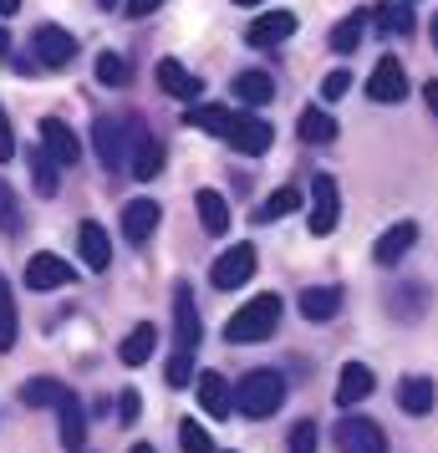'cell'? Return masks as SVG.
Here are the masks:
<instances>
[{
	"instance_id": "obj_18",
	"label": "cell",
	"mask_w": 438,
	"mask_h": 453,
	"mask_svg": "<svg viewBox=\"0 0 438 453\" xmlns=\"http://www.w3.org/2000/svg\"><path fill=\"white\" fill-rule=\"evenodd\" d=\"M194 392H199V408H204L209 418H230L234 412L230 382H225L219 372H199V377H194Z\"/></svg>"
},
{
	"instance_id": "obj_29",
	"label": "cell",
	"mask_w": 438,
	"mask_h": 453,
	"mask_svg": "<svg viewBox=\"0 0 438 453\" xmlns=\"http://www.w3.org/2000/svg\"><path fill=\"white\" fill-rule=\"evenodd\" d=\"M230 92H234V103H271L275 82L265 77V72H240V77L230 82Z\"/></svg>"
},
{
	"instance_id": "obj_26",
	"label": "cell",
	"mask_w": 438,
	"mask_h": 453,
	"mask_svg": "<svg viewBox=\"0 0 438 453\" xmlns=\"http://www.w3.org/2000/svg\"><path fill=\"white\" fill-rule=\"evenodd\" d=\"M194 209H199V225H204L209 234H225V229H230V204H225L214 188H199V194H194Z\"/></svg>"
},
{
	"instance_id": "obj_47",
	"label": "cell",
	"mask_w": 438,
	"mask_h": 453,
	"mask_svg": "<svg viewBox=\"0 0 438 453\" xmlns=\"http://www.w3.org/2000/svg\"><path fill=\"white\" fill-rule=\"evenodd\" d=\"M127 453H153V449H148V443H133V449H127Z\"/></svg>"
},
{
	"instance_id": "obj_20",
	"label": "cell",
	"mask_w": 438,
	"mask_h": 453,
	"mask_svg": "<svg viewBox=\"0 0 438 453\" xmlns=\"http://www.w3.org/2000/svg\"><path fill=\"white\" fill-rule=\"evenodd\" d=\"M158 87H164L168 97H179V103H199L204 97V82L184 62H158Z\"/></svg>"
},
{
	"instance_id": "obj_45",
	"label": "cell",
	"mask_w": 438,
	"mask_h": 453,
	"mask_svg": "<svg viewBox=\"0 0 438 453\" xmlns=\"http://www.w3.org/2000/svg\"><path fill=\"white\" fill-rule=\"evenodd\" d=\"M21 11V0H0V16H16Z\"/></svg>"
},
{
	"instance_id": "obj_27",
	"label": "cell",
	"mask_w": 438,
	"mask_h": 453,
	"mask_svg": "<svg viewBox=\"0 0 438 453\" xmlns=\"http://www.w3.org/2000/svg\"><path fill=\"white\" fill-rule=\"evenodd\" d=\"M367 21H373L382 36H413V5H403V0H397V5H377Z\"/></svg>"
},
{
	"instance_id": "obj_21",
	"label": "cell",
	"mask_w": 438,
	"mask_h": 453,
	"mask_svg": "<svg viewBox=\"0 0 438 453\" xmlns=\"http://www.w3.org/2000/svg\"><path fill=\"white\" fill-rule=\"evenodd\" d=\"M362 397H373V367L367 362H347L342 377H336V403L342 408H357Z\"/></svg>"
},
{
	"instance_id": "obj_19",
	"label": "cell",
	"mask_w": 438,
	"mask_h": 453,
	"mask_svg": "<svg viewBox=\"0 0 438 453\" xmlns=\"http://www.w3.org/2000/svg\"><path fill=\"white\" fill-rule=\"evenodd\" d=\"M77 255H82V265L92 270V275H103V270L112 265V245H107V229L87 219V225L77 229Z\"/></svg>"
},
{
	"instance_id": "obj_44",
	"label": "cell",
	"mask_w": 438,
	"mask_h": 453,
	"mask_svg": "<svg viewBox=\"0 0 438 453\" xmlns=\"http://www.w3.org/2000/svg\"><path fill=\"white\" fill-rule=\"evenodd\" d=\"M423 103L434 107V118H438V82H428V87H423Z\"/></svg>"
},
{
	"instance_id": "obj_50",
	"label": "cell",
	"mask_w": 438,
	"mask_h": 453,
	"mask_svg": "<svg viewBox=\"0 0 438 453\" xmlns=\"http://www.w3.org/2000/svg\"><path fill=\"white\" fill-rule=\"evenodd\" d=\"M403 5H418V0H403Z\"/></svg>"
},
{
	"instance_id": "obj_10",
	"label": "cell",
	"mask_w": 438,
	"mask_h": 453,
	"mask_svg": "<svg viewBox=\"0 0 438 453\" xmlns=\"http://www.w3.org/2000/svg\"><path fill=\"white\" fill-rule=\"evenodd\" d=\"M271 123L265 118H250V112H234V123H230V133H225V143L234 148V153H250V158H260L265 148H271Z\"/></svg>"
},
{
	"instance_id": "obj_11",
	"label": "cell",
	"mask_w": 438,
	"mask_h": 453,
	"mask_svg": "<svg viewBox=\"0 0 438 453\" xmlns=\"http://www.w3.org/2000/svg\"><path fill=\"white\" fill-rule=\"evenodd\" d=\"M296 26H301V21H296V11H265L260 21H250V26H245V42L265 51V46L291 42V36H296Z\"/></svg>"
},
{
	"instance_id": "obj_12",
	"label": "cell",
	"mask_w": 438,
	"mask_h": 453,
	"mask_svg": "<svg viewBox=\"0 0 438 453\" xmlns=\"http://www.w3.org/2000/svg\"><path fill=\"white\" fill-rule=\"evenodd\" d=\"M77 280V265H66L62 255H31L26 260V286L31 290H57Z\"/></svg>"
},
{
	"instance_id": "obj_15",
	"label": "cell",
	"mask_w": 438,
	"mask_h": 453,
	"mask_svg": "<svg viewBox=\"0 0 438 453\" xmlns=\"http://www.w3.org/2000/svg\"><path fill=\"white\" fill-rule=\"evenodd\" d=\"M413 245H418V225H413V219H397V225H388L382 234H377L373 260H377V265H397Z\"/></svg>"
},
{
	"instance_id": "obj_40",
	"label": "cell",
	"mask_w": 438,
	"mask_h": 453,
	"mask_svg": "<svg viewBox=\"0 0 438 453\" xmlns=\"http://www.w3.org/2000/svg\"><path fill=\"white\" fill-rule=\"evenodd\" d=\"M347 87H352V77H347V72L336 66V72H327V77H321V97H327V103H336V97H342Z\"/></svg>"
},
{
	"instance_id": "obj_33",
	"label": "cell",
	"mask_w": 438,
	"mask_h": 453,
	"mask_svg": "<svg viewBox=\"0 0 438 453\" xmlns=\"http://www.w3.org/2000/svg\"><path fill=\"white\" fill-rule=\"evenodd\" d=\"M362 26H367V16H347V21L332 26V51L336 57H352L357 46H362Z\"/></svg>"
},
{
	"instance_id": "obj_28",
	"label": "cell",
	"mask_w": 438,
	"mask_h": 453,
	"mask_svg": "<svg viewBox=\"0 0 438 453\" xmlns=\"http://www.w3.org/2000/svg\"><path fill=\"white\" fill-rule=\"evenodd\" d=\"M230 123H234V112L230 107H219V103H209V107H188V127H199V133H214V138H225L230 133Z\"/></svg>"
},
{
	"instance_id": "obj_7",
	"label": "cell",
	"mask_w": 438,
	"mask_h": 453,
	"mask_svg": "<svg viewBox=\"0 0 438 453\" xmlns=\"http://www.w3.org/2000/svg\"><path fill=\"white\" fill-rule=\"evenodd\" d=\"M51 408H57L62 449H66V453H82V449H87V408H82V397H77L72 388H62V397H57Z\"/></svg>"
},
{
	"instance_id": "obj_9",
	"label": "cell",
	"mask_w": 438,
	"mask_h": 453,
	"mask_svg": "<svg viewBox=\"0 0 438 453\" xmlns=\"http://www.w3.org/2000/svg\"><path fill=\"white\" fill-rule=\"evenodd\" d=\"M342 219V194H336L332 173H316L311 179V234H332Z\"/></svg>"
},
{
	"instance_id": "obj_17",
	"label": "cell",
	"mask_w": 438,
	"mask_h": 453,
	"mask_svg": "<svg viewBox=\"0 0 438 453\" xmlns=\"http://www.w3.org/2000/svg\"><path fill=\"white\" fill-rule=\"evenodd\" d=\"M158 219H164L158 199H127V204H123V234L133 240V245H143L148 234L158 229Z\"/></svg>"
},
{
	"instance_id": "obj_32",
	"label": "cell",
	"mask_w": 438,
	"mask_h": 453,
	"mask_svg": "<svg viewBox=\"0 0 438 453\" xmlns=\"http://www.w3.org/2000/svg\"><path fill=\"white\" fill-rule=\"evenodd\" d=\"M16 336H21V321H16V301H11V286H5V275H0V351L16 347Z\"/></svg>"
},
{
	"instance_id": "obj_8",
	"label": "cell",
	"mask_w": 438,
	"mask_h": 453,
	"mask_svg": "<svg viewBox=\"0 0 438 453\" xmlns=\"http://www.w3.org/2000/svg\"><path fill=\"white\" fill-rule=\"evenodd\" d=\"M367 97L382 103V107H397L403 97H408V72H403L397 57H382V62L373 66V77H367Z\"/></svg>"
},
{
	"instance_id": "obj_37",
	"label": "cell",
	"mask_w": 438,
	"mask_h": 453,
	"mask_svg": "<svg viewBox=\"0 0 438 453\" xmlns=\"http://www.w3.org/2000/svg\"><path fill=\"white\" fill-rule=\"evenodd\" d=\"M0 234H21V204L5 184H0Z\"/></svg>"
},
{
	"instance_id": "obj_48",
	"label": "cell",
	"mask_w": 438,
	"mask_h": 453,
	"mask_svg": "<svg viewBox=\"0 0 438 453\" xmlns=\"http://www.w3.org/2000/svg\"><path fill=\"white\" fill-rule=\"evenodd\" d=\"M234 5H260V0H234Z\"/></svg>"
},
{
	"instance_id": "obj_2",
	"label": "cell",
	"mask_w": 438,
	"mask_h": 453,
	"mask_svg": "<svg viewBox=\"0 0 438 453\" xmlns=\"http://www.w3.org/2000/svg\"><path fill=\"white\" fill-rule=\"evenodd\" d=\"M230 397H234V412H245V418H271V412L286 403V377L271 372V367L245 372L240 388H230Z\"/></svg>"
},
{
	"instance_id": "obj_23",
	"label": "cell",
	"mask_w": 438,
	"mask_h": 453,
	"mask_svg": "<svg viewBox=\"0 0 438 453\" xmlns=\"http://www.w3.org/2000/svg\"><path fill=\"white\" fill-rule=\"evenodd\" d=\"M296 306H301L306 321H332L336 311H342V290H336V286H311V290H301V301H296Z\"/></svg>"
},
{
	"instance_id": "obj_43",
	"label": "cell",
	"mask_w": 438,
	"mask_h": 453,
	"mask_svg": "<svg viewBox=\"0 0 438 453\" xmlns=\"http://www.w3.org/2000/svg\"><path fill=\"white\" fill-rule=\"evenodd\" d=\"M158 5H164V0H123V11L133 16V21H143V16H153Z\"/></svg>"
},
{
	"instance_id": "obj_31",
	"label": "cell",
	"mask_w": 438,
	"mask_h": 453,
	"mask_svg": "<svg viewBox=\"0 0 438 453\" xmlns=\"http://www.w3.org/2000/svg\"><path fill=\"white\" fill-rule=\"evenodd\" d=\"M31 173H36V194H42V199H57V194H62V173H57V164H51L46 148L31 153Z\"/></svg>"
},
{
	"instance_id": "obj_14",
	"label": "cell",
	"mask_w": 438,
	"mask_h": 453,
	"mask_svg": "<svg viewBox=\"0 0 438 453\" xmlns=\"http://www.w3.org/2000/svg\"><path fill=\"white\" fill-rule=\"evenodd\" d=\"M42 148L51 153V164H82V138L62 118H42Z\"/></svg>"
},
{
	"instance_id": "obj_3",
	"label": "cell",
	"mask_w": 438,
	"mask_h": 453,
	"mask_svg": "<svg viewBox=\"0 0 438 453\" xmlns=\"http://www.w3.org/2000/svg\"><path fill=\"white\" fill-rule=\"evenodd\" d=\"M123 138H133V143H127V173H133L138 184H153V179H158V168H164V143L143 127V118H127Z\"/></svg>"
},
{
	"instance_id": "obj_35",
	"label": "cell",
	"mask_w": 438,
	"mask_h": 453,
	"mask_svg": "<svg viewBox=\"0 0 438 453\" xmlns=\"http://www.w3.org/2000/svg\"><path fill=\"white\" fill-rule=\"evenodd\" d=\"M127 77H133V66H127L118 51H103V57H97V82L103 87H127Z\"/></svg>"
},
{
	"instance_id": "obj_13",
	"label": "cell",
	"mask_w": 438,
	"mask_h": 453,
	"mask_svg": "<svg viewBox=\"0 0 438 453\" xmlns=\"http://www.w3.org/2000/svg\"><path fill=\"white\" fill-rule=\"evenodd\" d=\"M173 326H179V351L194 357V347H199V306H194V286L188 280L173 286Z\"/></svg>"
},
{
	"instance_id": "obj_16",
	"label": "cell",
	"mask_w": 438,
	"mask_h": 453,
	"mask_svg": "<svg viewBox=\"0 0 438 453\" xmlns=\"http://www.w3.org/2000/svg\"><path fill=\"white\" fill-rule=\"evenodd\" d=\"M92 148H97V158H103L107 173H123V164H127L123 127L112 123V118H97V123H92Z\"/></svg>"
},
{
	"instance_id": "obj_34",
	"label": "cell",
	"mask_w": 438,
	"mask_h": 453,
	"mask_svg": "<svg viewBox=\"0 0 438 453\" xmlns=\"http://www.w3.org/2000/svg\"><path fill=\"white\" fill-rule=\"evenodd\" d=\"M57 397H62V382H51V377H31V382L21 388V403H26V408H51Z\"/></svg>"
},
{
	"instance_id": "obj_22",
	"label": "cell",
	"mask_w": 438,
	"mask_h": 453,
	"mask_svg": "<svg viewBox=\"0 0 438 453\" xmlns=\"http://www.w3.org/2000/svg\"><path fill=\"white\" fill-rule=\"evenodd\" d=\"M296 133H301V143L327 148V143H336V118L327 107H306V112L296 118Z\"/></svg>"
},
{
	"instance_id": "obj_4",
	"label": "cell",
	"mask_w": 438,
	"mask_h": 453,
	"mask_svg": "<svg viewBox=\"0 0 438 453\" xmlns=\"http://www.w3.org/2000/svg\"><path fill=\"white\" fill-rule=\"evenodd\" d=\"M255 270H260V255H255V245H230L219 260H214L209 280H214V290H240V286L255 275Z\"/></svg>"
},
{
	"instance_id": "obj_49",
	"label": "cell",
	"mask_w": 438,
	"mask_h": 453,
	"mask_svg": "<svg viewBox=\"0 0 438 453\" xmlns=\"http://www.w3.org/2000/svg\"><path fill=\"white\" fill-rule=\"evenodd\" d=\"M434 46H438V16H434Z\"/></svg>"
},
{
	"instance_id": "obj_42",
	"label": "cell",
	"mask_w": 438,
	"mask_h": 453,
	"mask_svg": "<svg viewBox=\"0 0 438 453\" xmlns=\"http://www.w3.org/2000/svg\"><path fill=\"white\" fill-rule=\"evenodd\" d=\"M16 153V133H11V118H5V107H0V164Z\"/></svg>"
},
{
	"instance_id": "obj_41",
	"label": "cell",
	"mask_w": 438,
	"mask_h": 453,
	"mask_svg": "<svg viewBox=\"0 0 438 453\" xmlns=\"http://www.w3.org/2000/svg\"><path fill=\"white\" fill-rule=\"evenodd\" d=\"M138 412H143V397H138V392L127 388L123 397H118V418H123V423H133V418H138Z\"/></svg>"
},
{
	"instance_id": "obj_1",
	"label": "cell",
	"mask_w": 438,
	"mask_h": 453,
	"mask_svg": "<svg viewBox=\"0 0 438 453\" xmlns=\"http://www.w3.org/2000/svg\"><path fill=\"white\" fill-rule=\"evenodd\" d=\"M280 311H286V301L280 296H255L250 306H240L225 321V336H230L234 347H245V342H265V336H275V326H280Z\"/></svg>"
},
{
	"instance_id": "obj_36",
	"label": "cell",
	"mask_w": 438,
	"mask_h": 453,
	"mask_svg": "<svg viewBox=\"0 0 438 453\" xmlns=\"http://www.w3.org/2000/svg\"><path fill=\"white\" fill-rule=\"evenodd\" d=\"M179 449L184 453H214L209 428H199V418H184V423H179Z\"/></svg>"
},
{
	"instance_id": "obj_24",
	"label": "cell",
	"mask_w": 438,
	"mask_h": 453,
	"mask_svg": "<svg viewBox=\"0 0 438 453\" xmlns=\"http://www.w3.org/2000/svg\"><path fill=\"white\" fill-rule=\"evenodd\" d=\"M397 408L408 412V418L434 412V382H428V377H403V382H397Z\"/></svg>"
},
{
	"instance_id": "obj_25",
	"label": "cell",
	"mask_w": 438,
	"mask_h": 453,
	"mask_svg": "<svg viewBox=\"0 0 438 453\" xmlns=\"http://www.w3.org/2000/svg\"><path fill=\"white\" fill-rule=\"evenodd\" d=\"M153 347H158V331H153V321H138V326L123 336V347H118V357H123L127 367H143L148 357H153Z\"/></svg>"
},
{
	"instance_id": "obj_5",
	"label": "cell",
	"mask_w": 438,
	"mask_h": 453,
	"mask_svg": "<svg viewBox=\"0 0 438 453\" xmlns=\"http://www.w3.org/2000/svg\"><path fill=\"white\" fill-rule=\"evenodd\" d=\"M31 57L51 72H62V66L77 62V36L62 31V26H36V36H31Z\"/></svg>"
},
{
	"instance_id": "obj_30",
	"label": "cell",
	"mask_w": 438,
	"mask_h": 453,
	"mask_svg": "<svg viewBox=\"0 0 438 453\" xmlns=\"http://www.w3.org/2000/svg\"><path fill=\"white\" fill-rule=\"evenodd\" d=\"M296 209H301V188H296V184H280L271 199L260 204V225H275V219H286V214H296Z\"/></svg>"
},
{
	"instance_id": "obj_39",
	"label": "cell",
	"mask_w": 438,
	"mask_h": 453,
	"mask_svg": "<svg viewBox=\"0 0 438 453\" xmlns=\"http://www.w3.org/2000/svg\"><path fill=\"white\" fill-rule=\"evenodd\" d=\"M316 438H321L316 423H296L291 428V453H316Z\"/></svg>"
},
{
	"instance_id": "obj_6",
	"label": "cell",
	"mask_w": 438,
	"mask_h": 453,
	"mask_svg": "<svg viewBox=\"0 0 438 453\" xmlns=\"http://www.w3.org/2000/svg\"><path fill=\"white\" fill-rule=\"evenodd\" d=\"M336 453H388V433L373 418H342L336 423Z\"/></svg>"
},
{
	"instance_id": "obj_46",
	"label": "cell",
	"mask_w": 438,
	"mask_h": 453,
	"mask_svg": "<svg viewBox=\"0 0 438 453\" xmlns=\"http://www.w3.org/2000/svg\"><path fill=\"white\" fill-rule=\"evenodd\" d=\"M0 57H11V31L0 26Z\"/></svg>"
},
{
	"instance_id": "obj_38",
	"label": "cell",
	"mask_w": 438,
	"mask_h": 453,
	"mask_svg": "<svg viewBox=\"0 0 438 453\" xmlns=\"http://www.w3.org/2000/svg\"><path fill=\"white\" fill-rule=\"evenodd\" d=\"M168 388H188V382H194V362H188V351H173V357H168Z\"/></svg>"
}]
</instances>
